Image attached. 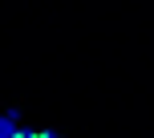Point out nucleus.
<instances>
[{
    "instance_id": "obj_1",
    "label": "nucleus",
    "mask_w": 154,
    "mask_h": 138,
    "mask_svg": "<svg viewBox=\"0 0 154 138\" xmlns=\"http://www.w3.org/2000/svg\"><path fill=\"white\" fill-rule=\"evenodd\" d=\"M20 130H16V118L12 114H0V138H16Z\"/></svg>"
},
{
    "instance_id": "obj_2",
    "label": "nucleus",
    "mask_w": 154,
    "mask_h": 138,
    "mask_svg": "<svg viewBox=\"0 0 154 138\" xmlns=\"http://www.w3.org/2000/svg\"><path fill=\"white\" fill-rule=\"evenodd\" d=\"M32 138H61V134H32Z\"/></svg>"
}]
</instances>
